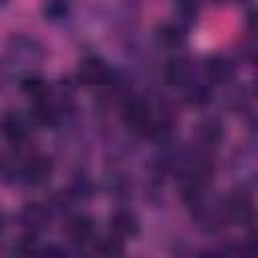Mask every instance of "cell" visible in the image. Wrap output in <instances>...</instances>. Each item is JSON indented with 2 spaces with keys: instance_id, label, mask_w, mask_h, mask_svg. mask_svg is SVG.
Wrapping results in <instances>:
<instances>
[{
  "instance_id": "obj_1",
  "label": "cell",
  "mask_w": 258,
  "mask_h": 258,
  "mask_svg": "<svg viewBox=\"0 0 258 258\" xmlns=\"http://www.w3.org/2000/svg\"><path fill=\"white\" fill-rule=\"evenodd\" d=\"M44 46L40 40L28 34H14L6 42V71L12 75H18L22 79L24 75L38 73L40 64L44 62Z\"/></svg>"
},
{
  "instance_id": "obj_2",
  "label": "cell",
  "mask_w": 258,
  "mask_h": 258,
  "mask_svg": "<svg viewBox=\"0 0 258 258\" xmlns=\"http://www.w3.org/2000/svg\"><path fill=\"white\" fill-rule=\"evenodd\" d=\"M54 173V161L42 153H30L16 159L12 183H22L26 187H42L50 181Z\"/></svg>"
},
{
  "instance_id": "obj_3",
  "label": "cell",
  "mask_w": 258,
  "mask_h": 258,
  "mask_svg": "<svg viewBox=\"0 0 258 258\" xmlns=\"http://www.w3.org/2000/svg\"><path fill=\"white\" fill-rule=\"evenodd\" d=\"M119 111H121V121L129 131L141 133V135L147 133V129L151 125V119H153V109H151V103L145 97L127 95L121 101Z\"/></svg>"
},
{
  "instance_id": "obj_4",
  "label": "cell",
  "mask_w": 258,
  "mask_h": 258,
  "mask_svg": "<svg viewBox=\"0 0 258 258\" xmlns=\"http://www.w3.org/2000/svg\"><path fill=\"white\" fill-rule=\"evenodd\" d=\"M77 81L87 87H111L117 83V75L105 58L97 54H87L77 67Z\"/></svg>"
},
{
  "instance_id": "obj_5",
  "label": "cell",
  "mask_w": 258,
  "mask_h": 258,
  "mask_svg": "<svg viewBox=\"0 0 258 258\" xmlns=\"http://www.w3.org/2000/svg\"><path fill=\"white\" fill-rule=\"evenodd\" d=\"M224 216L228 222L238 224V226H250L254 222V200L250 189L244 185L232 189L224 200H222Z\"/></svg>"
},
{
  "instance_id": "obj_6",
  "label": "cell",
  "mask_w": 258,
  "mask_h": 258,
  "mask_svg": "<svg viewBox=\"0 0 258 258\" xmlns=\"http://www.w3.org/2000/svg\"><path fill=\"white\" fill-rule=\"evenodd\" d=\"M198 77H200V64L187 54H175L163 67V81L175 89L191 87L194 83H198Z\"/></svg>"
},
{
  "instance_id": "obj_7",
  "label": "cell",
  "mask_w": 258,
  "mask_h": 258,
  "mask_svg": "<svg viewBox=\"0 0 258 258\" xmlns=\"http://www.w3.org/2000/svg\"><path fill=\"white\" fill-rule=\"evenodd\" d=\"M236 73H238L236 60L228 54L216 52L204 58L202 75L208 85H230L236 79Z\"/></svg>"
},
{
  "instance_id": "obj_8",
  "label": "cell",
  "mask_w": 258,
  "mask_h": 258,
  "mask_svg": "<svg viewBox=\"0 0 258 258\" xmlns=\"http://www.w3.org/2000/svg\"><path fill=\"white\" fill-rule=\"evenodd\" d=\"M52 218L54 214L46 202H28L20 208V214H18V220L24 232L34 234V236H40L44 230H48Z\"/></svg>"
},
{
  "instance_id": "obj_9",
  "label": "cell",
  "mask_w": 258,
  "mask_h": 258,
  "mask_svg": "<svg viewBox=\"0 0 258 258\" xmlns=\"http://www.w3.org/2000/svg\"><path fill=\"white\" fill-rule=\"evenodd\" d=\"M30 125L32 123L22 113H18V111H6L2 115V119H0V133L4 135V139L10 145L20 147L30 137Z\"/></svg>"
},
{
  "instance_id": "obj_10",
  "label": "cell",
  "mask_w": 258,
  "mask_h": 258,
  "mask_svg": "<svg viewBox=\"0 0 258 258\" xmlns=\"http://www.w3.org/2000/svg\"><path fill=\"white\" fill-rule=\"evenodd\" d=\"M141 230V222L137 218V214L129 208H117L111 216H109V232H113L115 236L123 238V240H131L139 234Z\"/></svg>"
},
{
  "instance_id": "obj_11",
  "label": "cell",
  "mask_w": 258,
  "mask_h": 258,
  "mask_svg": "<svg viewBox=\"0 0 258 258\" xmlns=\"http://www.w3.org/2000/svg\"><path fill=\"white\" fill-rule=\"evenodd\" d=\"M196 149H200V151H212V149H216L220 143H222V139H224V127H222V123L218 121V119H214V117H206V119H202L198 125H196Z\"/></svg>"
},
{
  "instance_id": "obj_12",
  "label": "cell",
  "mask_w": 258,
  "mask_h": 258,
  "mask_svg": "<svg viewBox=\"0 0 258 258\" xmlns=\"http://www.w3.org/2000/svg\"><path fill=\"white\" fill-rule=\"evenodd\" d=\"M67 238L77 244V246H85L89 242H93L95 238V220L87 214H73L67 220Z\"/></svg>"
},
{
  "instance_id": "obj_13",
  "label": "cell",
  "mask_w": 258,
  "mask_h": 258,
  "mask_svg": "<svg viewBox=\"0 0 258 258\" xmlns=\"http://www.w3.org/2000/svg\"><path fill=\"white\" fill-rule=\"evenodd\" d=\"M155 42L165 50H179L187 42V28L173 22H163L155 28Z\"/></svg>"
},
{
  "instance_id": "obj_14",
  "label": "cell",
  "mask_w": 258,
  "mask_h": 258,
  "mask_svg": "<svg viewBox=\"0 0 258 258\" xmlns=\"http://www.w3.org/2000/svg\"><path fill=\"white\" fill-rule=\"evenodd\" d=\"M20 81V89L22 93L30 99V101H38V99H46L52 95V85L40 77L38 73H32V75H24Z\"/></svg>"
},
{
  "instance_id": "obj_15",
  "label": "cell",
  "mask_w": 258,
  "mask_h": 258,
  "mask_svg": "<svg viewBox=\"0 0 258 258\" xmlns=\"http://www.w3.org/2000/svg\"><path fill=\"white\" fill-rule=\"evenodd\" d=\"M93 252L97 256H103V258H117L125 252V240L115 236L113 232L101 236V238H93Z\"/></svg>"
},
{
  "instance_id": "obj_16",
  "label": "cell",
  "mask_w": 258,
  "mask_h": 258,
  "mask_svg": "<svg viewBox=\"0 0 258 258\" xmlns=\"http://www.w3.org/2000/svg\"><path fill=\"white\" fill-rule=\"evenodd\" d=\"M175 22L183 28H191L200 20V0H173Z\"/></svg>"
},
{
  "instance_id": "obj_17",
  "label": "cell",
  "mask_w": 258,
  "mask_h": 258,
  "mask_svg": "<svg viewBox=\"0 0 258 258\" xmlns=\"http://www.w3.org/2000/svg\"><path fill=\"white\" fill-rule=\"evenodd\" d=\"M185 91V103L189 105V107H206V105H210L212 103V99H214V91H212V85H208V83H194L191 87H187V89H183Z\"/></svg>"
},
{
  "instance_id": "obj_18",
  "label": "cell",
  "mask_w": 258,
  "mask_h": 258,
  "mask_svg": "<svg viewBox=\"0 0 258 258\" xmlns=\"http://www.w3.org/2000/svg\"><path fill=\"white\" fill-rule=\"evenodd\" d=\"M93 191H95V185H93L91 177L85 175V173L75 175L73 181H71V185H69V189H67V194L71 196L73 202H79V200L85 202V200H89L93 196Z\"/></svg>"
},
{
  "instance_id": "obj_19",
  "label": "cell",
  "mask_w": 258,
  "mask_h": 258,
  "mask_svg": "<svg viewBox=\"0 0 258 258\" xmlns=\"http://www.w3.org/2000/svg\"><path fill=\"white\" fill-rule=\"evenodd\" d=\"M71 14V2L69 0H46L42 4V16L48 22H60Z\"/></svg>"
},
{
  "instance_id": "obj_20",
  "label": "cell",
  "mask_w": 258,
  "mask_h": 258,
  "mask_svg": "<svg viewBox=\"0 0 258 258\" xmlns=\"http://www.w3.org/2000/svg\"><path fill=\"white\" fill-rule=\"evenodd\" d=\"M4 230H6V216L0 212V236L4 234Z\"/></svg>"
},
{
  "instance_id": "obj_21",
  "label": "cell",
  "mask_w": 258,
  "mask_h": 258,
  "mask_svg": "<svg viewBox=\"0 0 258 258\" xmlns=\"http://www.w3.org/2000/svg\"><path fill=\"white\" fill-rule=\"evenodd\" d=\"M4 4H8V0H0V6H4Z\"/></svg>"
},
{
  "instance_id": "obj_22",
  "label": "cell",
  "mask_w": 258,
  "mask_h": 258,
  "mask_svg": "<svg viewBox=\"0 0 258 258\" xmlns=\"http://www.w3.org/2000/svg\"><path fill=\"white\" fill-rule=\"evenodd\" d=\"M236 2H246V0H236Z\"/></svg>"
}]
</instances>
